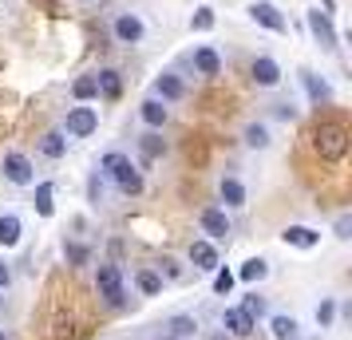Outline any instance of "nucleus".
<instances>
[{
    "instance_id": "obj_1",
    "label": "nucleus",
    "mask_w": 352,
    "mask_h": 340,
    "mask_svg": "<svg viewBox=\"0 0 352 340\" xmlns=\"http://www.w3.org/2000/svg\"><path fill=\"white\" fill-rule=\"evenodd\" d=\"M99 170H103V174H107V179H111L115 186H119V190H123V194H131V198L143 194V174H139V170L131 166L127 155H119V150L103 155V159H99Z\"/></svg>"
},
{
    "instance_id": "obj_2",
    "label": "nucleus",
    "mask_w": 352,
    "mask_h": 340,
    "mask_svg": "<svg viewBox=\"0 0 352 340\" xmlns=\"http://www.w3.org/2000/svg\"><path fill=\"white\" fill-rule=\"evenodd\" d=\"M313 150L324 162H340L349 155V127L344 123H317V131H313Z\"/></svg>"
},
{
    "instance_id": "obj_3",
    "label": "nucleus",
    "mask_w": 352,
    "mask_h": 340,
    "mask_svg": "<svg viewBox=\"0 0 352 340\" xmlns=\"http://www.w3.org/2000/svg\"><path fill=\"white\" fill-rule=\"evenodd\" d=\"M96 289L99 297L107 301V305H123L127 301V289H123V273H119V265H99L96 269Z\"/></svg>"
},
{
    "instance_id": "obj_4",
    "label": "nucleus",
    "mask_w": 352,
    "mask_h": 340,
    "mask_svg": "<svg viewBox=\"0 0 352 340\" xmlns=\"http://www.w3.org/2000/svg\"><path fill=\"white\" fill-rule=\"evenodd\" d=\"M0 170H4V179L12 182V186H32V182H36L32 159H28V155H20V150H8L4 162H0Z\"/></svg>"
},
{
    "instance_id": "obj_5",
    "label": "nucleus",
    "mask_w": 352,
    "mask_h": 340,
    "mask_svg": "<svg viewBox=\"0 0 352 340\" xmlns=\"http://www.w3.org/2000/svg\"><path fill=\"white\" fill-rule=\"evenodd\" d=\"M99 127V115L96 107H72L64 119V135L67 139H87V135H96Z\"/></svg>"
},
{
    "instance_id": "obj_6",
    "label": "nucleus",
    "mask_w": 352,
    "mask_h": 340,
    "mask_svg": "<svg viewBox=\"0 0 352 340\" xmlns=\"http://www.w3.org/2000/svg\"><path fill=\"white\" fill-rule=\"evenodd\" d=\"M198 226H202V234H206V242L230 238V218H226V210H218V206H206V210L198 214Z\"/></svg>"
},
{
    "instance_id": "obj_7",
    "label": "nucleus",
    "mask_w": 352,
    "mask_h": 340,
    "mask_svg": "<svg viewBox=\"0 0 352 340\" xmlns=\"http://www.w3.org/2000/svg\"><path fill=\"white\" fill-rule=\"evenodd\" d=\"M305 20H309V32H313V40H317L324 52H336V28L333 20L324 16L320 8H313V12H305Z\"/></svg>"
},
{
    "instance_id": "obj_8",
    "label": "nucleus",
    "mask_w": 352,
    "mask_h": 340,
    "mask_svg": "<svg viewBox=\"0 0 352 340\" xmlns=\"http://www.w3.org/2000/svg\"><path fill=\"white\" fill-rule=\"evenodd\" d=\"M111 32H115V40H119V44H139V40L146 36V24L135 16V12H123V16H115Z\"/></svg>"
},
{
    "instance_id": "obj_9",
    "label": "nucleus",
    "mask_w": 352,
    "mask_h": 340,
    "mask_svg": "<svg viewBox=\"0 0 352 340\" xmlns=\"http://www.w3.org/2000/svg\"><path fill=\"white\" fill-rule=\"evenodd\" d=\"M250 16H254L261 28H270V32H285V28H289L285 16H281V8H277V4H270V0H257V4H250Z\"/></svg>"
},
{
    "instance_id": "obj_10",
    "label": "nucleus",
    "mask_w": 352,
    "mask_h": 340,
    "mask_svg": "<svg viewBox=\"0 0 352 340\" xmlns=\"http://www.w3.org/2000/svg\"><path fill=\"white\" fill-rule=\"evenodd\" d=\"M190 265L198 273H214L218 269V249H214V242H206V238L190 242Z\"/></svg>"
},
{
    "instance_id": "obj_11",
    "label": "nucleus",
    "mask_w": 352,
    "mask_h": 340,
    "mask_svg": "<svg viewBox=\"0 0 352 340\" xmlns=\"http://www.w3.org/2000/svg\"><path fill=\"white\" fill-rule=\"evenodd\" d=\"M250 76H254L257 87H277V83H281V67H277V60H270V56H257L254 67H250Z\"/></svg>"
},
{
    "instance_id": "obj_12",
    "label": "nucleus",
    "mask_w": 352,
    "mask_h": 340,
    "mask_svg": "<svg viewBox=\"0 0 352 340\" xmlns=\"http://www.w3.org/2000/svg\"><path fill=\"white\" fill-rule=\"evenodd\" d=\"M155 95H159V103H178V99L186 95V83L178 80L175 71H162L159 80H155Z\"/></svg>"
},
{
    "instance_id": "obj_13",
    "label": "nucleus",
    "mask_w": 352,
    "mask_h": 340,
    "mask_svg": "<svg viewBox=\"0 0 352 340\" xmlns=\"http://www.w3.org/2000/svg\"><path fill=\"white\" fill-rule=\"evenodd\" d=\"M281 242L293 245V249H317V245H320V234H317L313 226H285Z\"/></svg>"
},
{
    "instance_id": "obj_14",
    "label": "nucleus",
    "mask_w": 352,
    "mask_h": 340,
    "mask_svg": "<svg viewBox=\"0 0 352 340\" xmlns=\"http://www.w3.org/2000/svg\"><path fill=\"white\" fill-rule=\"evenodd\" d=\"M222 328H230V337L245 340V337H254L257 321H250V317H245L241 308H226V313H222Z\"/></svg>"
},
{
    "instance_id": "obj_15",
    "label": "nucleus",
    "mask_w": 352,
    "mask_h": 340,
    "mask_svg": "<svg viewBox=\"0 0 352 340\" xmlns=\"http://www.w3.org/2000/svg\"><path fill=\"white\" fill-rule=\"evenodd\" d=\"M194 71H198V76H206V80L222 76V56L210 48V44H202V48L194 52Z\"/></svg>"
},
{
    "instance_id": "obj_16",
    "label": "nucleus",
    "mask_w": 352,
    "mask_h": 340,
    "mask_svg": "<svg viewBox=\"0 0 352 340\" xmlns=\"http://www.w3.org/2000/svg\"><path fill=\"white\" fill-rule=\"evenodd\" d=\"M270 332L273 340H301V324L285 317V313H277V317H270Z\"/></svg>"
},
{
    "instance_id": "obj_17",
    "label": "nucleus",
    "mask_w": 352,
    "mask_h": 340,
    "mask_svg": "<svg viewBox=\"0 0 352 340\" xmlns=\"http://www.w3.org/2000/svg\"><path fill=\"white\" fill-rule=\"evenodd\" d=\"M20 234H24V226H20L16 214H0V249L20 245Z\"/></svg>"
},
{
    "instance_id": "obj_18",
    "label": "nucleus",
    "mask_w": 352,
    "mask_h": 340,
    "mask_svg": "<svg viewBox=\"0 0 352 340\" xmlns=\"http://www.w3.org/2000/svg\"><path fill=\"white\" fill-rule=\"evenodd\" d=\"M96 87H99V95L111 99V103L123 95V80H119V71H111V67H103V71L96 76Z\"/></svg>"
},
{
    "instance_id": "obj_19",
    "label": "nucleus",
    "mask_w": 352,
    "mask_h": 340,
    "mask_svg": "<svg viewBox=\"0 0 352 340\" xmlns=\"http://www.w3.org/2000/svg\"><path fill=\"white\" fill-rule=\"evenodd\" d=\"M40 155H44V159H64L67 155V135L64 131H48V135L40 139Z\"/></svg>"
},
{
    "instance_id": "obj_20",
    "label": "nucleus",
    "mask_w": 352,
    "mask_h": 340,
    "mask_svg": "<svg viewBox=\"0 0 352 340\" xmlns=\"http://www.w3.org/2000/svg\"><path fill=\"white\" fill-rule=\"evenodd\" d=\"M301 83H305V91H309L313 103H329L333 99V87L320 80V76H313V71H301Z\"/></svg>"
},
{
    "instance_id": "obj_21",
    "label": "nucleus",
    "mask_w": 352,
    "mask_h": 340,
    "mask_svg": "<svg viewBox=\"0 0 352 340\" xmlns=\"http://www.w3.org/2000/svg\"><path fill=\"white\" fill-rule=\"evenodd\" d=\"M234 277L250 281V285H254V281H265V277H270V261H265V258H250V261H245V265H241V269H238Z\"/></svg>"
},
{
    "instance_id": "obj_22",
    "label": "nucleus",
    "mask_w": 352,
    "mask_h": 340,
    "mask_svg": "<svg viewBox=\"0 0 352 340\" xmlns=\"http://www.w3.org/2000/svg\"><path fill=\"white\" fill-rule=\"evenodd\" d=\"M222 202L230 206V210L245 206V186H241L238 179H222Z\"/></svg>"
},
{
    "instance_id": "obj_23",
    "label": "nucleus",
    "mask_w": 352,
    "mask_h": 340,
    "mask_svg": "<svg viewBox=\"0 0 352 340\" xmlns=\"http://www.w3.org/2000/svg\"><path fill=\"white\" fill-rule=\"evenodd\" d=\"M135 285H139L143 297H159L162 293V277L155 273V269H139V273H135Z\"/></svg>"
},
{
    "instance_id": "obj_24",
    "label": "nucleus",
    "mask_w": 352,
    "mask_h": 340,
    "mask_svg": "<svg viewBox=\"0 0 352 340\" xmlns=\"http://www.w3.org/2000/svg\"><path fill=\"white\" fill-rule=\"evenodd\" d=\"M52 194H56V186H52V182H40V186H36V214H40V218H52V214H56Z\"/></svg>"
},
{
    "instance_id": "obj_25",
    "label": "nucleus",
    "mask_w": 352,
    "mask_h": 340,
    "mask_svg": "<svg viewBox=\"0 0 352 340\" xmlns=\"http://www.w3.org/2000/svg\"><path fill=\"white\" fill-rule=\"evenodd\" d=\"M139 115H143V123H146V127H155V131H159L162 123H166V107H162L159 99H146L143 107H139Z\"/></svg>"
},
{
    "instance_id": "obj_26",
    "label": "nucleus",
    "mask_w": 352,
    "mask_h": 340,
    "mask_svg": "<svg viewBox=\"0 0 352 340\" xmlns=\"http://www.w3.org/2000/svg\"><path fill=\"white\" fill-rule=\"evenodd\" d=\"M166 328H170V337H178V340H190L194 332H198V321L182 313V317H170V321H166Z\"/></svg>"
},
{
    "instance_id": "obj_27",
    "label": "nucleus",
    "mask_w": 352,
    "mask_h": 340,
    "mask_svg": "<svg viewBox=\"0 0 352 340\" xmlns=\"http://www.w3.org/2000/svg\"><path fill=\"white\" fill-rule=\"evenodd\" d=\"M72 95L80 99V103H91V99L99 95V87H96V76H80V80L72 83Z\"/></svg>"
},
{
    "instance_id": "obj_28",
    "label": "nucleus",
    "mask_w": 352,
    "mask_h": 340,
    "mask_svg": "<svg viewBox=\"0 0 352 340\" xmlns=\"http://www.w3.org/2000/svg\"><path fill=\"white\" fill-rule=\"evenodd\" d=\"M245 146H254V150H265V146H270L265 123H250V127H245Z\"/></svg>"
},
{
    "instance_id": "obj_29",
    "label": "nucleus",
    "mask_w": 352,
    "mask_h": 340,
    "mask_svg": "<svg viewBox=\"0 0 352 340\" xmlns=\"http://www.w3.org/2000/svg\"><path fill=\"white\" fill-rule=\"evenodd\" d=\"M64 258H67V265H87L91 261V249L80 242H64Z\"/></svg>"
},
{
    "instance_id": "obj_30",
    "label": "nucleus",
    "mask_w": 352,
    "mask_h": 340,
    "mask_svg": "<svg viewBox=\"0 0 352 340\" xmlns=\"http://www.w3.org/2000/svg\"><path fill=\"white\" fill-rule=\"evenodd\" d=\"M139 146H143V155H146V159H159L162 150H166V143H162V139L155 135V131H146L143 139H139Z\"/></svg>"
},
{
    "instance_id": "obj_31",
    "label": "nucleus",
    "mask_w": 352,
    "mask_h": 340,
    "mask_svg": "<svg viewBox=\"0 0 352 340\" xmlns=\"http://www.w3.org/2000/svg\"><path fill=\"white\" fill-rule=\"evenodd\" d=\"M333 321H336V301L333 297H324V301L317 305V324L320 328H333Z\"/></svg>"
},
{
    "instance_id": "obj_32",
    "label": "nucleus",
    "mask_w": 352,
    "mask_h": 340,
    "mask_svg": "<svg viewBox=\"0 0 352 340\" xmlns=\"http://www.w3.org/2000/svg\"><path fill=\"white\" fill-rule=\"evenodd\" d=\"M234 281H238V277L230 273V269H222V265L214 269V293H222V297H230V289H234Z\"/></svg>"
},
{
    "instance_id": "obj_33",
    "label": "nucleus",
    "mask_w": 352,
    "mask_h": 340,
    "mask_svg": "<svg viewBox=\"0 0 352 340\" xmlns=\"http://www.w3.org/2000/svg\"><path fill=\"white\" fill-rule=\"evenodd\" d=\"M190 28L194 32H210V28H214V8H198L190 16Z\"/></svg>"
},
{
    "instance_id": "obj_34",
    "label": "nucleus",
    "mask_w": 352,
    "mask_h": 340,
    "mask_svg": "<svg viewBox=\"0 0 352 340\" xmlns=\"http://www.w3.org/2000/svg\"><path fill=\"white\" fill-rule=\"evenodd\" d=\"M238 308L245 313V317H250V321H257V317H265V301H261L257 293H254V297H245V301H241Z\"/></svg>"
},
{
    "instance_id": "obj_35",
    "label": "nucleus",
    "mask_w": 352,
    "mask_h": 340,
    "mask_svg": "<svg viewBox=\"0 0 352 340\" xmlns=\"http://www.w3.org/2000/svg\"><path fill=\"white\" fill-rule=\"evenodd\" d=\"M162 273L170 277V281H178V277H182V269H178V261H175V258H162Z\"/></svg>"
},
{
    "instance_id": "obj_36",
    "label": "nucleus",
    "mask_w": 352,
    "mask_h": 340,
    "mask_svg": "<svg viewBox=\"0 0 352 340\" xmlns=\"http://www.w3.org/2000/svg\"><path fill=\"white\" fill-rule=\"evenodd\" d=\"M336 238H352V218L344 214V218H336Z\"/></svg>"
},
{
    "instance_id": "obj_37",
    "label": "nucleus",
    "mask_w": 352,
    "mask_h": 340,
    "mask_svg": "<svg viewBox=\"0 0 352 340\" xmlns=\"http://www.w3.org/2000/svg\"><path fill=\"white\" fill-rule=\"evenodd\" d=\"M8 281H12V273H8V265L0 261V289H8Z\"/></svg>"
},
{
    "instance_id": "obj_38",
    "label": "nucleus",
    "mask_w": 352,
    "mask_h": 340,
    "mask_svg": "<svg viewBox=\"0 0 352 340\" xmlns=\"http://www.w3.org/2000/svg\"><path fill=\"white\" fill-rule=\"evenodd\" d=\"M277 119H293V107L289 103H277Z\"/></svg>"
},
{
    "instance_id": "obj_39",
    "label": "nucleus",
    "mask_w": 352,
    "mask_h": 340,
    "mask_svg": "<svg viewBox=\"0 0 352 340\" xmlns=\"http://www.w3.org/2000/svg\"><path fill=\"white\" fill-rule=\"evenodd\" d=\"M320 8H324V16H333V8H336V0H320Z\"/></svg>"
},
{
    "instance_id": "obj_40",
    "label": "nucleus",
    "mask_w": 352,
    "mask_h": 340,
    "mask_svg": "<svg viewBox=\"0 0 352 340\" xmlns=\"http://www.w3.org/2000/svg\"><path fill=\"white\" fill-rule=\"evenodd\" d=\"M210 340H230V337H222V332H214V337H210Z\"/></svg>"
},
{
    "instance_id": "obj_41",
    "label": "nucleus",
    "mask_w": 352,
    "mask_h": 340,
    "mask_svg": "<svg viewBox=\"0 0 352 340\" xmlns=\"http://www.w3.org/2000/svg\"><path fill=\"white\" fill-rule=\"evenodd\" d=\"M0 305H4V289H0Z\"/></svg>"
},
{
    "instance_id": "obj_42",
    "label": "nucleus",
    "mask_w": 352,
    "mask_h": 340,
    "mask_svg": "<svg viewBox=\"0 0 352 340\" xmlns=\"http://www.w3.org/2000/svg\"><path fill=\"white\" fill-rule=\"evenodd\" d=\"M0 340H8V337H4V328H0Z\"/></svg>"
},
{
    "instance_id": "obj_43",
    "label": "nucleus",
    "mask_w": 352,
    "mask_h": 340,
    "mask_svg": "<svg viewBox=\"0 0 352 340\" xmlns=\"http://www.w3.org/2000/svg\"><path fill=\"white\" fill-rule=\"evenodd\" d=\"M162 340H178V337H162Z\"/></svg>"
}]
</instances>
